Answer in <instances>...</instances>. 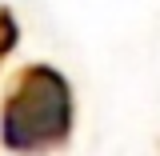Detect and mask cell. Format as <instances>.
<instances>
[{
  "label": "cell",
  "instance_id": "1",
  "mask_svg": "<svg viewBox=\"0 0 160 156\" xmlns=\"http://www.w3.org/2000/svg\"><path fill=\"white\" fill-rule=\"evenodd\" d=\"M72 124V92L56 68H24L4 104V144L8 148H40L68 136Z\"/></svg>",
  "mask_w": 160,
  "mask_h": 156
},
{
  "label": "cell",
  "instance_id": "2",
  "mask_svg": "<svg viewBox=\"0 0 160 156\" xmlns=\"http://www.w3.org/2000/svg\"><path fill=\"white\" fill-rule=\"evenodd\" d=\"M12 44H16V20L12 12H0V56H8Z\"/></svg>",
  "mask_w": 160,
  "mask_h": 156
}]
</instances>
